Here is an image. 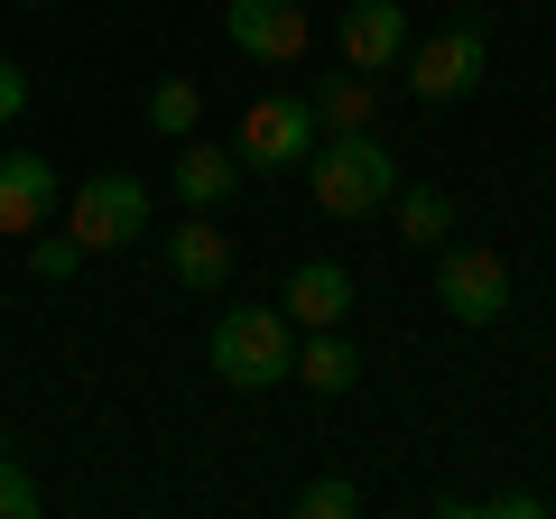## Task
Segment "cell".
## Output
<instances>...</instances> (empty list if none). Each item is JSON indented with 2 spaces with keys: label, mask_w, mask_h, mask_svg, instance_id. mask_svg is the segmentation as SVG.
I'll use <instances>...</instances> for the list:
<instances>
[{
  "label": "cell",
  "mask_w": 556,
  "mask_h": 519,
  "mask_svg": "<svg viewBox=\"0 0 556 519\" xmlns=\"http://www.w3.org/2000/svg\"><path fill=\"white\" fill-rule=\"evenodd\" d=\"M306 177H316V214H334V223H380L399 195V159L371 130H325L306 149Z\"/></svg>",
  "instance_id": "cell-1"
},
{
  "label": "cell",
  "mask_w": 556,
  "mask_h": 519,
  "mask_svg": "<svg viewBox=\"0 0 556 519\" xmlns=\"http://www.w3.org/2000/svg\"><path fill=\"white\" fill-rule=\"evenodd\" d=\"M204 353H214V380H232V390H278L298 362V316L288 306H223Z\"/></svg>",
  "instance_id": "cell-2"
},
{
  "label": "cell",
  "mask_w": 556,
  "mask_h": 519,
  "mask_svg": "<svg viewBox=\"0 0 556 519\" xmlns=\"http://www.w3.org/2000/svg\"><path fill=\"white\" fill-rule=\"evenodd\" d=\"M482 65H492V20L464 10V20H445L437 38H408L399 75H408L417 102H455V93H473V84H482Z\"/></svg>",
  "instance_id": "cell-3"
},
{
  "label": "cell",
  "mask_w": 556,
  "mask_h": 519,
  "mask_svg": "<svg viewBox=\"0 0 556 519\" xmlns=\"http://www.w3.org/2000/svg\"><path fill=\"white\" fill-rule=\"evenodd\" d=\"M306 149H316V112H306L298 84H269V93L241 102V140H232L241 167L278 177V167H306Z\"/></svg>",
  "instance_id": "cell-4"
},
{
  "label": "cell",
  "mask_w": 556,
  "mask_h": 519,
  "mask_svg": "<svg viewBox=\"0 0 556 519\" xmlns=\"http://www.w3.org/2000/svg\"><path fill=\"white\" fill-rule=\"evenodd\" d=\"M65 232H75L84 251H130V241L149 232V186H139L130 167H102V177H84L75 204H65Z\"/></svg>",
  "instance_id": "cell-5"
},
{
  "label": "cell",
  "mask_w": 556,
  "mask_h": 519,
  "mask_svg": "<svg viewBox=\"0 0 556 519\" xmlns=\"http://www.w3.org/2000/svg\"><path fill=\"white\" fill-rule=\"evenodd\" d=\"M437 306L455 325H473V334L501 325V316H510V260L482 251V241H445V251H437Z\"/></svg>",
  "instance_id": "cell-6"
},
{
  "label": "cell",
  "mask_w": 556,
  "mask_h": 519,
  "mask_svg": "<svg viewBox=\"0 0 556 519\" xmlns=\"http://www.w3.org/2000/svg\"><path fill=\"white\" fill-rule=\"evenodd\" d=\"M223 38L251 65H298L306 38H316V20H306L298 0H223Z\"/></svg>",
  "instance_id": "cell-7"
},
{
  "label": "cell",
  "mask_w": 556,
  "mask_h": 519,
  "mask_svg": "<svg viewBox=\"0 0 556 519\" xmlns=\"http://www.w3.org/2000/svg\"><path fill=\"white\" fill-rule=\"evenodd\" d=\"M232 269H241V251H232V232H223L214 214H186L177 232H167V279H177V288L223 298V288H232Z\"/></svg>",
  "instance_id": "cell-8"
},
{
  "label": "cell",
  "mask_w": 556,
  "mask_h": 519,
  "mask_svg": "<svg viewBox=\"0 0 556 519\" xmlns=\"http://www.w3.org/2000/svg\"><path fill=\"white\" fill-rule=\"evenodd\" d=\"M47 214H56V167L38 149H0V232L28 241V232H47Z\"/></svg>",
  "instance_id": "cell-9"
},
{
  "label": "cell",
  "mask_w": 556,
  "mask_h": 519,
  "mask_svg": "<svg viewBox=\"0 0 556 519\" xmlns=\"http://www.w3.org/2000/svg\"><path fill=\"white\" fill-rule=\"evenodd\" d=\"M408 10H399V0H353V10H343V65H362V75H390L399 56H408Z\"/></svg>",
  "instance_id": "cell-10"
},
{
  "label": "cell",
  "mask_w": 556,
  "mask_h": 519,
  "mask_svg": "<svg viewBox=\"0 0 556 519\" xmlns=\"http://www.w3.org/2000/svg\"><path fill=\"white\" fill-rule=\"evenodd\" d=\"M167 186H177V204H186V214H214V204L241 186V159L186 130V140H177V159H167Z\"/></svg>",
  "instance_id": "cell-11"
},
{
  "label": "cell",
  "mask_w": 556,
  "mask_h": 519,
  "mask_svg": "<svg viewBox=\"0 0 556 519\" xmlns=\"http://www.w3.org/2000/svg\"><path fill=\"white\" fill-rule=\"evenodd\" d=\"M288 316L298 325H343L353 316V269L343 260H298L288 269Z\"/></svg>",
  "instance_id": "cell-12"
},
{
  "label": "cell",
  "mask_w": 556,
  "mask_h": 519,
  "mask_svg": "<svg viewBox=\"0 0 556 519\" xmlns=\"http://www.w3.org/2000/svg\"><path fill=\"white\" fill-rule=\"evenodd\" d=\"M288 380H306L316 400H343L362 380V353L343 343V325H306V343H298V362H288Z\"/></svg>",
  "instance_id": "cell-13"
},
{
  "label": "cell",
  "mask_w": 556,
  "mask_h": 519,
  "mask_svg": "<svg viewBox=\"0 0 556 519\" xmlns=\"http://www.w3.org/2000/svg\"><path fill=\"white\" fill-rule=\"evenodd\" d=\"M306 112H316V140H325V130H371V112H380V84L362 75V65H334V75H316Z\"/></svg>",
  "instance_id": "cell-14"
},
{
  "label": "cell",
  "mask_w": 556,
  "mask_h": 519,
  "mask_svg": "<svg viewBox=\"0 0 556 519\" xmlns=\"http://www.w3.org/2000/svg\"><path fill=\"white\" fill-rule=\"evenodd\" d=\"M390 223H399L408 251H445V241H455V195H445V186H399Z\"/></svg>",
  "instance_id": "cell-15"
},
{
  "label": "cell",
  "mask_w": 556,
  "mask_h": 519,
  "mask_svg": "<svg viewBox=\"0 0 556 519\" xmlns=\"http://www.w3.org/2000/svg\"><path fill=\"white\" fill-rule=\"evenodd\" d=\"M195 121H204V84H195V75L149 84V130H159V140H186Z\"/></svg>",
  "instance_id": "cell-16"
},
{
  "label": "cell",
  "mask_w": 556,
  "mask_h": 519,
  "mask_svg": "<svg viewBox=\"0 0 556 519\" xmlns=\"http://www.w3.org/2000/svg\"><path fill=\"white\" fill-rule=\"evenodd\" d=\"M362 510V482H343V473H316L298 492V519H353Z\"/></svg>",
  "instance_id": "cell-17"
},
{
  "label": "cell",
  "mask_w": 556,
  "mask_h": 519,
  "mask_svg": "<svg viewBox=\"0 0 556 519\" xmlns=\"http://www.w3.org/2000/svg\"><path fill=\"white\" fill-rule=\"evenodd\" d=\"M28 510H38V473L0 445V519H28Z\"/></svg>",
  "instance_id": "cell-18"
},
{
  "label": "cell",
  "mask_w": 556,
  "mask_h": 519,
  "mask_svg": "<svg viewBox=\"0 0 556 519\" xmlns=\"http://www.w3.org/2000/svg\"><path fill=\"white\" fill-rule=\"evenodd\" d=\"M75 260H84V241H75V232H47V241H28V269H38L47 288H56V279H75Z\"/></svg>",
  "instance_id": "cell-19"
},
{
  "label": "cell",
  "mask_w": 556,
  "mask_h": 519,
  "mask_svg": "<svg viewBox=\"0 0 556 519\" xmlns=\"http://www.w3.org/2000/svg\"><path fill=\"white\" fill-rule=\"evenodd\" d=\"M28 93H38V84H28V65H20V56H0V121H20Z\"/></svg>",
  "instance_id": "cell-20"
}]
</instances>
